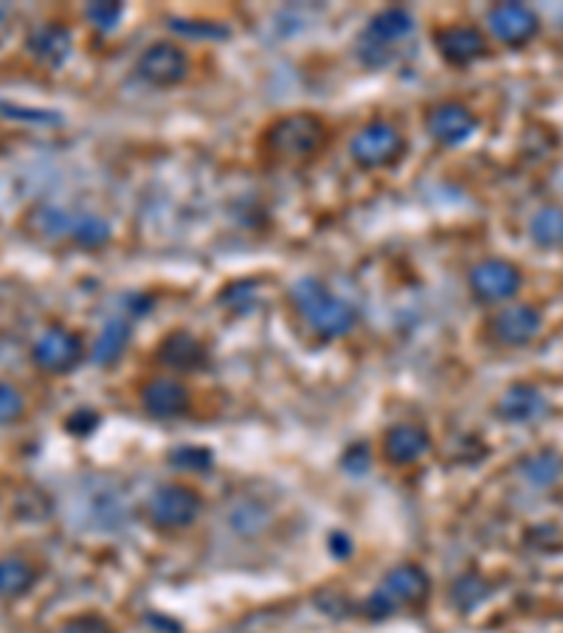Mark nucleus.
<instances>
[{"instance_id":"obj_11","label":"nucleus","mask_w":563,"mask_h":633,"mask_svg":"<svg viewBox=\"0 0 563 633\" xmlns=\"http://www.w3.org/2000/svg\"><path fill=\"white\" fill-rule=\"evenodd\" d=\"M488 25L499 43L521 49L539 34V14L524 3H499V7L490 9Z\"/></svg>"},{"instance_id":"obj_1","label":"nucleus","mask_w":563,"mask_h":633,"mask_svg":"<svg viewBox=\"0 0 563 633\" xmlns=\"http://www.w3.org/2000/svg\"><path fill=\"white\" fill-rule=\"evenodd\" d=\"M290 302H294L299 316L307 321V327L319 338H341L358 321L356 310L344 299H338L336 293L327 290L319 279H313V276L299 279L290 287Z\"/></svg>"},{"instance_id":"obj_13","label":"nucleus","mask_w":563,"mask_h":633,"mask_svg":"<svg viewBox=\"0 0 563 633\" xmlns=\"http://www.w3.org/2000/svg\"><path fill=\"white\" fill-rule=\"evenodd\" d=\"M141 406L155 420H175V417L186 415L190 391H186V386L181 380L155 378L150 380L147 389L141 391Z\"/></svg>"},{"instance_id":"obj_18","label":"nucleus","mask_w":563,"mask_h":633,"mask_svg":"<svg viewBox=\"0 0 563 633\" xmlns=\"http://www.w3.org/2000/svg\"><path fill=\"white\" fill-rule=\"evenodd\" d=\"M411 31H414V18H411V12H406V9L400 7H392L383 9V12H378L372 20H369L364 37L372 40V43L383 45V49H389L392 43L406 40Z\"/></svg>"},{"instance_id":"obj_28","label":"nucleus","mask_w":563,"mask_h":633,"mask_svg":"<svg viewBox=\"0 0 563 633\" xmlns=\"http://www.w3.org/2000/svg\"><path fill=\"white\" fill-rule=\"evenodd\" d=\"M344 468L349 470V473L356 476H364L369 470V464H372V457H369V448L364 442L352 445V448H347V453H344Z\"/></svg>"},{"instance_id":"obj_15","label":"nucleus","mask_w":563,"mask_h":633,"mask_svg":"<svg viewBox=\"0 0 563 633\" xmlns=\"http://www.w3.org/2000/svg\"><path fill=\"white\" fill-rule=\"evenodd\" d=\"M25 49L40 65L60 68L71 54V31L60 23H43L25 37Z\"/></svg>"},{"instance_id":"obj_10","label":"nucleus","mask_w":563,"mask_h":633,"mask_svg":"<svg viewBox=\"0 0 563 633\" xmlns=\"http://www.w3.org/2000/svg\"><path fill=\"white\" fill-rule=\"evenodd\" d=\"M426 130L431 139L442 146H460L477 133V116L473 110L460 102L434 104L426 116Z\"/></svg>"},{"instance_id":"obj_5","label":"nucleus","mask_w":563,"mask_h":633,"mask_svg":"<svg viewBox=\"0 0 563 633\" xmlns=\"http://www.w3.org/2000/svg\"><path fill=\"white\" fill-rule=\"evenodd\" d=\"M31 358L49 375H68L85 358V344H82V335L74 333V329L51 324L49 329L40 333V338L31 347Z\"/></svg>"},{"instance_id":"obj_12","label":"nucleus","mask_w":563,"mask_h":633,"mask_svg":"<svg viewBox=\"0 0 563 633\" xmlns=\"http://www.w3.org/2000/svg\"><path fill=\"white\" fill-rule=\"evenodd\" d=\"M434 45L448 65L465 68L488 54V40L473 25H448L434 34Z\"/></svg>"},{"instance_id":"obj_17","label":"nucleus","mask_w":563,"mask_h":633,"mask_svg":"<svg viewBox=\"0 0 563 633\" xmlns=\"http://www.w3.org/2000/svg\"><path fill=\"white\" fill-rule=\"evenodd\" d=\"M158 360L175 371H197L206 366L208 353H206V347L197 341L195 335L178 329V333L166 335L164 341H161Z\"/></svg>"},{"instance_id":"obj_2","label":"nucleus","mask_w":563,"mask_h":633,"mask_svg":"<svg viewBox=\"0 0 563 633\" xmlns=\"http://www.w3.org/2000/svg\"><path fill=\"white\" fill-rule=\"evenodd\" d=\"M325 122L319 116H310V113H294V116L279 119L263 135L265 153L276 161H288V164L313 159L325 146Z\"/></svg>"},{"instance_id":"obj_8","label":"nucleus","mask_w":563,"mask_h":633,"mask_svg":"<svg viewBox=\"0 0 563 633\" xmlns=\"http://www.w3.org/2000/svg\"><path fill=\"white\" fill-rule=\"evenodd\" d=\"M541 327H544V316L539 307L510 305L490 318L488 335L502 347H526L539 338Z\"/></svg>"},{"instance_id":"obj_24","label":"nucleus","mask_w":563,"mask_h":633,"mask_svg":"<svg viewBox=\"0 0 563 633\" xmlns=\"http://www.w3.org/2000/svg\"><path fill=\"white\" fill-rule=\"evenodd\" d=\"M68 234H71V239H74L76 245H82V248H99V245L111 239V226H108L102 217L85 214V217L80 219H71Z\"/></svg>"},{"instance_id":"obj_16","label":"nucleus","mask_w":563,"mask_h":633,"mask_svg":"<svg viewBox=\"0 0 563 633\" xmlns=\"http://www.w3.org/2000/svg\"><path fill=\"white\" fill-rule=\"evenodd\" d=\"M431 448L429 431L420 426H395L383 437V453L386 459L398 468H409V464L420 462Z\"/></svg>"},{"instance_id":"obj_6","label":"nucleus","mask_w":563,"mask_h":633,"mask_svg":"<svg viewBox=\"0 0 563 633\" xmlns=\"http://www.w3.org/2000/svg\"><path fill=\"white\" fill-rule=\"evenodd\" d=\"M203 510V499L197 490L186 488V484H164L150 496V521L158 530H184V527L195 524L197 515Z\"/></svg>"},{"instance_id":"obj_29","label":"nucleus","mask_w":563,"mask_h":633,"mask_svg":"<svg viewBox=\"0 0 563 633\" xmlns=\"http://www.w3.org/2000/svg\"><path fill=\"white\" fill-rule=\"evenodd\" d=\"M96 426H99V417L93 415L91 408H76L74 415L65 420V428L71 433H76V437H80V433L85 437V433H91Z\"/></svg>"},{"instance_id":"obj_30","label":"nucleus","mask_w":563,"mask_h":633,"mask_svg":"<svg viewBox=\"0 0 563 633\" xmlns=\"http://www.w3.org/2000/svg\"><path fill=\"white\" fill-rule=\"evenodd\" d=\"M330 549H332V552H336V554H341V558H344V554L352 552V547H349V541H347V538H344V535H332Z\"/></svg>"},{"instance_id":"obj_25","label":"nucleus","mask_w":563,"mask_h":633,"mask_svg":"<svg viewBox=\"0 0 563 633\" xmlns=\"http://www.w3.org/2000/svg\"><path fill=\"white\" fill-rule=\"evenodd\" d=\"M25 415V397L18 386L9 380H0V426H12L20 422Z\"/></svg>"},{"instance_id":"obj_19","label":"nucleus","mask_w":563,"mask_h":633,"mask_svg":"<svg viewBox=\"0 0 563 633\" xmlns=\"http://www.w3.org/2000/svg\"><path fill=\"white\" fill-rule=\"evenodd\" d=\"M38 569L34 563L20 558V554H7L0 558V600H20L25 598L34 583H38Z\"/></svg>"},{"instance_id":"obj_4","label":"nucleus","mask_w":563,"mask_h":633,"mask_svg":"<svg viewBox=\"0 0 563 633\" xmlns=\"http://www.w3.org/2000/svg\"><path fill=\"white\" fill-rule=\"evenodd\" d=\"M352 161L364 170H383V166L398 164L406 155V139L395 124L372 122L361 127L349 144Z\"/></svg>"},{"instance_id":"obj_22","label":"nucleus","mask_w":563,"mask_h":633,"mask_svg":"<svg viewBox=\"0 0 563 633\" xmlns=\"http://www.w3.org/2000/svg\"><path fill=\"white\" fill-rule=\"evenodd\" d=\"M521 473H524V479L530 481V484H535V488H550V484H555V481L561 479L563 459L557 457L555 451L533 453V457H526L524 462H521Z\"/></svg>"},{"instance_id":"obj_20","label":"nucleus","mask_w":563,"mask_h":633,"mask_svg":"<svg viewBox=\"0 0 563 633\" xmlns=\"http://www.w3.org/2000/svg\"><path fill=\"white\" fill-rule=\"evenodd\" d=\"M130 341V324L124 318H111L99 333L96 344L91 349V360L96 366H113L124 355Z\"/></svg>"},{"instance_id":"obj_9","label":"nucleus","mask_w":563,"mask_h":633,"mask_svg":"<svg viewBox=\"0 0 563 633\" xmlns=\"http://www.w3.org/2000/svg\"><path fill=\"white\" fill-rule=\"evenodd\" d=\"M468 282L479 302L493 305V302L513 299L521 290V270L508 259H484V263L473 265Z\"/></svg>"},{"instance_id":"obj_7","label":"nucleus","mask_w":563,"mask_h":633,"mask_svg":"<svg viewBox=\"0 0 563 633\" xmlns=\"http://www.w3.org/2000/svg\"><path fill=\"white\" fill-rule=\"evenodd\" d=\"M135 71L155 88H175L190 76V57L175 43H153L135 62Z\"/></svg>"},{"instance_id":"obj_3","label":"nucleus","mask_w":563,"mask_h":633,"mask_svg":"<svg viewBox=\"0 0 563 633\" xmlns=\"http://www.w3.org/2000/svg\"><path fill=\"white\" fill-rule=\"evenodd\" d=\"M429 574L422 572L420 566L403 563V566H395L383 574L378 591L367 600L364 611H367V616H372V620H383V616H392L395 611L422 605L426 598H429Z\"/></svg>"},{"instance_id":"obj_21","label":"nucleus","mask_w":563,"mask_h":633,"mask_svg":"<svg viewBox=\"0 0 563 633\" xmlns=\"http://www.w3.org/2000/svg\"><path fill=\"white\" fill-rule=\"evenodd\" d=\"M530 237L544 251L563 248V206H541L530 219Z\"/></svg>"},{"instance_id":"obj_27","label":"nucleus","mask_w":563,"mask_h":633,"mask_svg":"<svg viewBox=\"0 0 563 633\" xmlns=\"http://www.w3.org/2000/svg\"><path fill=\"white\" fill-rule=\"evenodd\" d=\"M172 464L184 470H206L212 464V453L206 448H178L172 451Z\"/></svg>"},{"instance_id":"obj_23","label":"nucleus","mask_w":563,"mask_h":633,"mask_svg":"<svg viewBox=\"0 0 563 633\" xmlns=\"http://www.w3.org/2000/svg\"><path fill=\"white\" fill-rule=\"evenodd\" d=\"M490 594L488 580L479 578V574H462V578L453 580L451 585V603L460 611H473L477 605H482Z\"/></svg>"},{"instance_id":"obj_14","label":"nucleus","mask_w":563,"mask_h":633,"mask_svg":"<svg viewBox=\"0 0 563 633\" xmlns=\"http://www.w3.org/2000/svg\"><path fill=\"white\" fill-rule=\"evenodd\" d=\"M546 397L541 389L530 384H515L499 397L497 402V417L513 426H524V422H535L546 415Z\"/></svg>"},{"instance_id":"obj_26","label":"nucleus","mask_w":563,"mask_h":633,"mask_svg":"<svg viewBox=\"0 0 563 633\" xmlns=\"http://www.w3.org/2000/svg\"><path fill=\"white\" fill-rule=\"evenodd\" d=\"M85 18L91 20L93 29L111 31V29H116L119 20L124 18V7L119 3V0H99V3H88Z\"/></svg>"}]
</instances>
